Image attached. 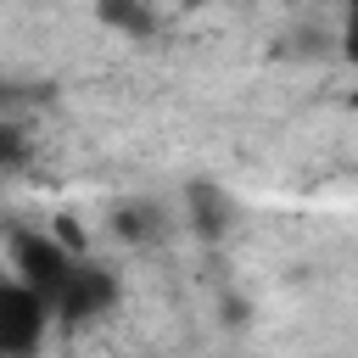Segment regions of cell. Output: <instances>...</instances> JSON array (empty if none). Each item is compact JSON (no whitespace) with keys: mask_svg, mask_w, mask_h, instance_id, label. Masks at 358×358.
<instances>
[{"mask_svg":"<svg viewBox=\"0 0 358 358\" xmlns=\"http://www.w3.org/2000/svg\"><path fill=\"white\" fill-rule=\"evenodd\" d=\"M11 263H17V280L50 308V296L67 285V274H73V252H67V241H56V235H45V229H17L11 235Z\"/></svg>","mask_w":358,"mask_h":358,"instance_id":"1","label":"cell"},{"mask_svg":"<svg viewBox=\"0 0 358 358\" xmlns=\"http://www.w3.org/2000/svg\"><path fill=\"white\" fill-rule=\"evenodd\" d=\"M112 308H117V274L101 268V263H90V257H78L73 274H67V285L50 296V313L62 324H90V319H101Z\"/></svg>","mask_w":358,"mask_h":358,"instance_id":"2","label":"cell"},{"mask_svg":"<svg viewBox=\"0 0 358 358\" xmlns=\"http://www.w3.org/2000/svg\"><path fill=\"white\" fill-rule=\"evenodd\" d=\"M50 308L22 285V280H0V358H34V347L45 341Z\"/></svg>","mask_w":358,"mask_h":358,"instance_id":"3","label":"cell"},{"mask_svg":"<svg viewBox=\"0 0 358 358\" xmlns=\"http://www.w3.org/2000/svg\"><path fill=\"white\" fill-rule=\"evenodd\" d=\"M112 229L129 246H157V241L173 235V207L157 201V196H129V201L112 207Z\"/></svg>","mask_w":358,"mask_h":358,"instance_id":"4","label":"cell"},{"mask_svg":"<svg viewBox=\"0 0 358 358\" xmlns=\"http://www.w3.org/2000/svg\"><path fill=\"white\" fill-rule=\"evenodd\" d=\"M185 218L201 241H224L229 218H235V201L224 196V185H207V179H190L185 185Z\"/></svg>","mask_w":358,"mask_h":358,"instance_id":"5","label":"cell"},{"mask_svg":"<svg viewBox=\"0 0 358 358\" xmlns=\"http://www.w3.org/2000/svg\"><path fill=\"white\" fill-rule=\"evenodd\" d=\"M95 11H101V22L117 28L123 39H151V34H157L151 0H95Z\"/></svg>","mask_w":358,"mask_h":358,"instance_id":"6","label":"cell"},{"mask_svg":"<svg viewBox=\"0 0 358 358\" xmlns=\"http://www.w3.org/2000/svg\"><path fill=\"white\" fill-rule=\"evenodd\" d=\"M28 157H34V145H28V129H22L17 117H0V173H17V168H28Z\"/></svg>","mask_w":358,"mask_h":358,"instance_id":"7","label":"cell"},{"mask_svg":"<svg viewBox=\"0 0 358 358\" xmlns=\"http://www.w3.org/2000/svg\"><path fill=\"white\" fill-rule=\"evenodd\" d=\"M34 101V90L28 84H17V78H0V117H11L17 106H28Z\"/></svg>","mask_w":358,"mask_h":358,"instance_id":"8","label":"cell"},{"mask_svg":"<svg viewBox=\"0 0 358 358\" xmlns=\"http://www.w3.org/2000/svg\"><path fill=\"white\" fill-rule=\"evenodd\" d=\"M341 56L358 62V0H347V34H341Z\"/></svg>","mask_w":358,"mask_h":358,"instance_id":"9","label":"cell"},{"mask_svg":"<svg viewBox=\"0 0 358 358\" xmlns=\"http://www.w3.org/2000/svg\"><path fill=\"white\" fill-rule=\"evenodd\" d=\"M185 6H207V0H185Z\"/></svg>","mask_w":358,"mask_h":358,"instance_id":"10","label":"cell"}]
</instances>
